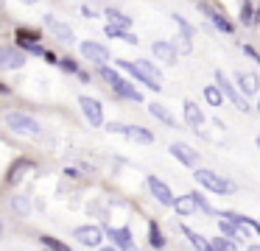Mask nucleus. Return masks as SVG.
<instances>
[{
	"instance_id": "nucleus-44",
	"label": "nucleus",
	"mask_w": 260,
	"mask_h": 251,
	"mask_svg": "<svg viewBox=\"0 0 260 251\" xmlns=\"http://www.w3.org/2000/svg\"><path fill=\"white\" fill-rule=\"evenodd\" d=\"M257 115H260V100H257Z\"/></svg>"
},
{
	"instance_id": "nucleus-13",
	"label": "nucleus",
	"mask_w": 260,
	"mask_h": 251,
	"mask_svg": "<svg viewBox=\"0 0 260 251\" xmlns=\"http://www.w3.org/2000/svg\"><path fill=\"white\" fill-rule=\"evenodd\" d=\"M79 50H81V56H84L87 61H92V64H107V61L112 59V56H109V50L104 48L101 42H90V39H87V42H81Z\"/></svg>"
},
{
	"instance_id": "nucleus-14",
	"label": "nucleus",
	"mask_w": 260,
	"mask_h": 251,
	"mask_svg": "<svg viewBox=\"0 0 260 251\" xmlns=\"http://www.w3.org/2000/svg\"><path fill=\"white\" fill-rule=\"evenodd\" d=\"M182 115H185V123L193 128V131L202 134V126H204V112L199 109L196 100H185V103H182Z\"/></svg>"
},
{
	"instance_id": "nucleus-10",
	"label": "nucleus",
	"mask_w": 260,
	"mask_h": 251,
	"mask_svg": "<svg viewBox=\"0 0 260 251\" xmlns=\"http://www.w3.org/2000/svg\"><path fill=\"white\" fill-rule=\"evenodd\" d=\"M199 9H202V14L207 17L210 22H213L215 31L226 33V37H232V33H235V25H232V22L226 20V14H221L218 9H213V6H207V3H199Z\"/></svg>"
},
{
	"instance_id": "nucleus-41",
	"label": "nucleus",
	"mask_w": 260,
	"mask_h": 251,
	"mask_svg": "<svg viewBox=\"0 0 260 251\" xmlns=\"http://www.w3.org/2000/svg\"><path fill=\"white\" fill-rule=\"evenodd\" d=\"M254 25H260V9H257V14H254Z\"/></svg>"
},
{
	"instance_id": "nucleus-34",
	"label": "nucleus",
	"mask_w": 260,
	"mask_h": 251,
	"mask_svg": "<svg viewBox=\"0 0 260 251\" xmlns=\"http://www.w3.org/2000/svg\"><path fill=\"white\" fill-rule=\"evenodd\" d=\"M235 245H238V243H235L232 237H226V234L210 240V248H215V251H226V248H235Z\"/></svg>"
},
{
	"instance_id": "nucleus-20",
	"label": "nucleus",
	"mask_w": 260,
	"mask_h": 251,
	"mask_svg": "<svg viewBox=\"0 0 260 251\" xmlns=\"http://www.w3.org/2000/svg\"><path fill=\"white\" fill-rule=\"evenodd\" d=\"M235 81H238V87H241L243 95L260 92V78L254 76V73H235Z\"/></svg>"
},
{
	"instance_id": "nucleus-21",
	"label": "nucleus",
	"mask_w": 260,
	"mask_h": 251,
	"mask_svg": "<svg viewBox=\"0 0 260 251\" xmlns=\"http://www.w3.org/2000/svg\"><path fill=\"white\" fill-rule=\"evenodd\" d=\"M243 229L246 226H238L235 221H230V218H224V215L218 218V232L226 234V237H232L238 245H241V240H243Z\"/></svg>"
},
{
	"instance_id": "nucleus-33",
	"label": "nucleus",
	"mask_w": 260,
	"mask_h": 251,
	"mask_svg": "<svg viewBox=\"0 0 260 251\" xmlns=\"http://www.w3.org/2000/svg\"><path fill=\"white\" fill-rule=\"evenodd\" d=\"M14 37H17V45H20V42H40L42 33L40 31H31V28H17Z\"/></svg>"
},
{
	"instance_id": "nucleus-29",
	"label": "nucleus",
	"mask_w": 260,
	"mask_h": 251,
	"mask_svg": "<svg viewBox=\"0 0 260 251\" xmlns=\"http://www.w3.org/2000/svg\"><path fill=\"white\" fill-rule=\"evenodd\" d=\"M174 48L179 50L182 56H187V53L193 50V33H187V31L176 33V39H174Z\"/></svg>"
},
{
	"instance_id": "nucleus-37",
	"label": "nucleus",
	"mask_w": 260,
	"mask_h": 251,
	"mask_svg": "<svg viewBox=\"0 0 260 251\" xmlns=\"http://www.w3.org/2000/svg\"><path fill=\"white\" fill-rule=\"evenodd\" d=\"M104 128H107L109 134H123V137H126V131H129V126H123V123H107Z\"/></svg>"
},
{
	"instance_id": "nucleus-25",
	"label": "nucleus",
	"mask_w": 260,
	"mask_h": 251,
	"mask_svg": "<svg viewBox=\"0 0 260 251\" xmlns=\"http://www.w3.org/2000/svg\"><path fill=\"white\" fill-rule=\"evenodd\" d=\"M179 232L187 237V243H190L193 248H202V251H204V248H210V240H204V234H199L196 229H190V226H185V223H182Z\"/></svg>"
},
{
	"instance_id": "nucleus-5",
	"label": "nucleus",
	"mask_w": 260,
	"mask_h": 251,
	"mask_svg": "<svg viewBox=\"0 0 260 251\" xmlns=\"http://www.w3.org/2000/svg\"><path fill=\"white\" fill-rule=\"evenodd\" d=\"M215 84L224 89L226 100H230V103L235 106L238 112H249V109H252V103H249V95H243L241 87H235L230 78H224V73H221V70H215Z\"/></svg>"
},
{
	"instance_id": "nucleus-32",
	"label": "nucleus",
	"mask_w": 260,
	"mask_h": 251,
	"mask_svg": "<svg viewBox=\"0 0 260 251\" xmlns=\"http://www.w3.org/2000/svg\"><path fill=\"white\" fill-rule=\"evenodd\" d=\"M56 67H59V70H64L68 76H79V70H81V67H79V61H76V59H70V56H62Z\"/></svg>"
},
{
	"instance_id": "nucleus-15",
	"label": "nucleus",
	"mask_w": 260,
	"mask_h": 251,
	"mask_svg": "<svg viewBox=\"0 0 260 251\" xmlns=\"http://www.w3.org/2000/svg\"><path fill=\"white\" fill-rule=\"evenodd\" d=\"M107 237L112 240V245L118 248H135V234H132L129 226H107Z\"/></svg>"
},
{
	"instance_id": "nucleus-40",
	"label": "nucleus",
	"mask_w": 260,
	"mask_h": 251,
	"mask_svg": "<svg viewBox=\"0 0 260 251\" xmlns=\"http://www.w3.org/2000/svg\"><path fill=\"white\" fill-rule=\"evenodd\" d=\"M249 229H252V232L260 237V221H252V218H249Z\"/></svg>"
},
{
	"instance_id": "nucleus-39",
	"label": "nucleus",
	"mask_w": 260,
	"mask_h": 251,
	"mask_svg": "<svg viewBox=\"0 0 260 251\" xmlns=\"http://www.w3.org/2000/svg\"><path fill=\"white\" fill-rule=\"evenodd\" d=\"M81 17H90V20H92V17H98V14L90 9V6H81Z\"/></svg>"
},
{
	"instance_id": "nucleus-3",
	"label": "nucleus",
	"mask_w": 260,
	"mask_h": 251,
	"mask_svg": "<svg viewBox=\"0 0 260 251\" xmlns=\"http://www.w3.org/2000/svg\"><path fill=\"white\" fill-rule=\"evenodd\" d=\"M3 123H6L9 131H14V134H23V137H42V123L37 120L34 115L9 109L6 115H3Z\"/></svg>"
},
{
	"instance_id": "nucleus-11",
	"label": "nucleus",
	"mask_w": 260,
	"mask_h": 251,
	"mask_svg": "<svg viewBox=\"0 0 260 251\" xmlns=\"http://www.w3.org/2000/svg\"><path fill=\"white\" fill-rule=\"evenodd\" d=\"M45 28L51 31V37H53V39H59V42H64V45H73V42H76L73 28H70L68 22L56 20L53 14H45Z\"/></svg>"
},
{
	"instance_id": "nucleus-16",
	"label": "nucleus",
	"mask_w": 260,
	"mask_h": 251,
	"mask_svg": "<svg viewBox=\"0 0 260 251\" xmlns=\"http://www.w3.org/2000/svg\"><path fill=\"white\" fill-rule=\"evenodd\" d=\"M174 212H176L179 218L196 215V212H199V201H196V195H193V193L179 195V198H176V204H174Z\"/></svg>"
},
{
	"instance_id": "nucleus-24",
	"label": "nucleus",
	"mask_w": 260,
	"mask_h": 251,
	"mask_svg": "<svg viewBox=\"0 0 260 251\" xmlns=\"http://www.w3.org/2000/svg\"><path fill=\"white\" fill-rule=\"evenodd\" d=\"M148 245L151 248H165L168 245V240H165V234H162L157 221H148Z\"/></svg>"
},
{
	"instance_id": "nucleus-22",
	"label": "nucleus",
	"mask_w": 260,
	"mask_h": 251,
	"mask_svg": "<svg viewBox=\"0 0 260 251\" xmlns=\"http://www.w3.org/2000/svg\"><path fill=\"white\" fill-rule=\"evenodd\" d=\"M9 206H12L14 215L28 218L31 215V198H28V193H14L12 198H9Z\"/></svg>"
},
{
	"instance_id": "nucleus-35",
	"label": "nucleus",
	"mask_w": 260,
	"mask_h": 251,
	"mask_svg": "<svg viewBox=\"0 0 260 251\" xmlns=\"http://www.w3.org/2000/svg\"><path fill=\"white\" fill-rule=\"evenodd\" d=\"M193 195H196V201H199V209H202L204 215H210V218H221V212H215V209H213V204L207 201V195H204V193H193Z\"/></svg>"
},
{
	"instance_id": "nucleus-8",
	"label": "nucleus",
	"mask_w": 260,
	"mask_h": 251,
	"mask_svg": "<svg viewBox=\"0 0 260 251\" xmlns=\"http://www.w3.org/2000/svg\"><path fill=\"white\" fill-rule=\"evenodd\" d=\"M25 50L20 48H14V45H3L0 48V70H20V67H25Z\"/></svg>"
},
{
	"instance_id": "nucleus-26",
	"label": "nucleus",
	"mask_w": 260,
	"mask_h": 251,
	"mask_svg": "<svg viewBox=\"0 0 260 251\" xmlns=\"http://www.w3.org/2000/svg\"><path fill=\"white\" fill-rule=\"evenodd\" d=\"M202 95H204V100H207L210 106H221V103H224V98H226L224 89H221L218 84H207V87L202 89Z\"/></svg>"
},
{
	"instance_id": "nucleus-18",
	"label": "nucleus",
	"mask_w": 260,
	"mask_h": 251,
	"mask_svg": "<svg viewBox=\"0 0 260 251\" xmlns=\"http://www.w3.org/2000/svg\"><path fill=\"white\" fill-rule=\"evenodd\" d=\"M151 53L157 56L159 61H165V64H174V61H176V53H179V50L174 48V42H162V39H159V42L151 45Z\"/></svg>"
},
{
	"instance_id": "nucleus-43",
	"label": "nucleus",
	"mask_w": 260,
	"mask_h": 251,
	"mask_svg": "<svg viewBox=\"0 0 260 251\" xmlns=\"http://www.w3.org/2000/svg\"><path fill=\"white\" fill-rule=\"evenodd\" d=\"M254 145H257V148H260V137H254Z\"/></svg>"
},
{
	"instance_id": "nucleus-9",
	"label": "nucleus",
	"mask_w": 260,
	"mask_h": 251,
	"mask_svg": "<svg viewBox=\"0 0 260 251\" xmlns=\"http://www.w3.org/2000/svg\"><path fill=\"white\" fill-rule=\"evenodd\" d=\"M146 187H148V193H151V195H154V198H157L162 206H174V204H176V195L171 193V187L162 182V178L148 176V178H146Z\"/></svg>"
},
{
	"instance_id": "nucleus-30",
	"label": "nucleus",
	"mask_w": 260,
	"mask_h": 251,
	"mask_svg": "<svg viewBox=\"0 0 260 251\" xmlns=\"http://www.w3.org/2000/svg\"><path fill=\"white\" fill-rule=\"evenodd\" d=\"M254 14H257V9H254V6L249 3V0H243V6H241V17H238V20H241V25L252 28V25H254Z\"/></svg>"
},
{
	"instance_id": "nucleus-17",
	"label": "nucleus",
	"mask_w": 260,
	"mask_h": 251,
	"mask_svg": "<svg viewBox=\"0 0 260 251\" xmlns=\"http://www.w3.org/2000/svg\"><path fill=\"white\" fill-rule=\"evenodd\" d=\"M148 115H151L154 120H159L165 128H179V123H176V117L171 115V109H165L162 103H148Z\"/></svg>"
},
{
	"instance_id": "nucleus-23",
	"label": "nucleus",
	"mask_w": 260,
	"mask_h": 251,
	"mask_svg": "<svg viewBox=\"0 0 260 251\" xmlns=\"http://www.w3.org/2000/svg\"><path fill=\"white\" fill-rule=\"evenodd\" d=\"M104 33H107V37H112V39H123V42H129V45H137V37L129 31V28H120V25H112V22H107Z\"/></svg>"
},
{
	"instance_id": "nucleus-7",
	"label": "nucleus",
	"mask_w": 260,
	"mask_h": 251,
	"mask_svg": "<svg viewBox=\"0 0 260 251\" xmlns=\"http://www.w3.org/2000/svg\"><path fill=\"white\" fill-rule=\"evenodd\" d=\"M79 109H81L84 120L90 123L92 128H101L104 126V106H101V100L90 98V95H81V98H79Z\"/></svg>"
},
{
	"instance_id": "nucleus-12",
	"label": "nucleus",
	"mask_w": 260,
	"mask_h": 251,
	"mask_svg": "<svg viewBox=\"0 0 260 251\" xmlns=\"http://www.w3.org/2000/svg\"><path fill=\"white\" fill-rule=\"evenodd\" d=\"M168 154L174 156L179 165H185V167H196V165H199L196 148H190L187 142H171V145H168Z\"/></svg>"
},
{
	"instance_id": "nucleus-28",
	"label": "nucleus",
	"mask_w": 260,
	"mask_h": 251,
	"mask_svg": "<svg viewBox=\"0 0 260 251\" xmlns=\"http://www.w3.org/2000/svg\"><path fill=\"white\" fill-rule=\"evenodd\" d=\"M126 137L135 139V142H143V145H151V142H154V134L148 131V128H143V126H129Z\"/></svg>"
},
{
	"instance_id": "nucleus-27",
	"label": "nucleus",
	"mask_w": 260,
	"mask_h": 251,
	"mask_svg": "<svg viewBox=\"0 0 260 251\" xmlns=\"http://www.w3.org/2000/svg\"><path fill=\"white\" fill-rule=\"evenodd\" d=\"M104 17H107V22H112V25H120V28H132V17H126L120 9H112L109 6L107 11H104Z\"/></svg>"
},
{
	"instance_id": "nucleus-31",
	"label": "nucleus",
	"mask_w": 260,
	"mask_h": 251,
	"mask_svg": "<svg viewBox=\"0 0 260 251\" xmlns=\"http://www.w3.org/2000/svg\"><path fill=\"white\" fill-rule=\"evenodd\" d=\"M40 245H45V248H53V251H68V243L56 240L53 234H40Z\"/></svg>"
},
{
	"instance_id": "nucleus-42",
	"label": "nucleus",
	"mask_w": 260,
	"mask_h": 251,
	"mask_svg": "<svg viewBox=\"0 0 260 251\" xmlns=\"http://www.w3.org/2000/svg\"><path fill=\"white\" fill-rule=\"evenodd\" d=\"M25 6H34V3H40V0H23Z\"/></svg>"
},
{
	"instance_id": "nucleus-6",
	"label": "nucleus",
	"mask_w": 260,
	"mask_h": 251,
	"mask_svg": "<svg viewBox=\"0 0 260 251\" xmlns=\"http://www.w3.org/2000/svg\"><path fill=\"white\" fill-rule=\"evenodd\" d=\"M104 237H107V229L95 226V223H84V226L73 229V240L79 245H84V248H98Z\"/></svg>"
},
{
	"instance_id": "nucleus-4",
	"label": "nucleus",
	"mask_w": 260,
	"mask_h": 251,
	"mask_svg": "<svg viewBox=\"0 0 260 251\" xmlns=\"http://www.w3.org/2000/svg\"><path fill=\"white\" fill-rule=\"evenodd\" d=\"M193 178H196L207 193H215V195H235L238 193V184L235 182L218 176L215 170H207V167H196V170H193Z\"/></svg>"
},
{
	"instance_id": "nucleus-1",
	"label": "nucleus",
	"mask_w": 260,
	"mask_h": 251,
	"mask_svg": "<svg viewBox=\"0 0 260 251\" xmlns=\"http://www.w3.org/2000/svg\"><path fill=\"white\" fill-rule=\"evenodd\" d=\"M118 67L120 70H126L135 81H140L143 87H148V89H154V92H159L162 89V73L157 70V64H151L148 59H135V61H129V59H118Z\"/></svg>"
},
{
	"instance_id": "nucleus-36",
	"label": "nucleus",
	"mask_w": 260,
	"mask_h": 251,
	"mask_svg": "<svg viewBox=\"0 0 260 251\" xmlns=\"http://www.w3.org/2000/svg\"><path fill=\"white\" fill-rule=\"evenodd\" d=\"M171 20H174L176 25H179V31H187V33H196V31H193V25H190V22H187V20H185V17H182V14H171Z\"/></svg>"
},
{
	"instance_id": "nucleus-2",
	"label": "nucleus",
	"mask_w": 260,
	"mask_h": 251,
	"mask_svg": "<svg viewBox=\"0 0 260 251\" xmlns=\"http://www.w3.org/2000/svg\"><path fill=\"white\" fill-rule=\"evenodd\" d=\"M98 76H101L104 81L109 84V89H112L118 98L135 100V103H143V92L135 87V81H126V78L120 76L118 70H112V67H107V64H98Z\"/></svg>"
},
{
	"instance_id": "nucleus-19",
	"label": "nucleus",
	"mask_w": 260,
	"mask_h": 251,
	"mask_svg": "<svg viewBox=\"0 0 260 251\" xmlns=\"http://www.w3.org/2000/svg\"><path fill=\"white\" fill-rule=\"evenodd\" d=\"M28 170H34V162H31V159H17L12 165V170L6 173V184H9V187H14V184H17Z\"/></svg>"
},
{
	"instance_id": "nucleus-38",
	"label": "nucleus",
	"mask_w": 260,
	"mask_h": 251,
	"mask_svg": "<svg viewBox=\"0 0 260 251\" xmlns=\"http://www.w3.org/2000/svg\"><path fill=\"white\" fill-rule=\"evenodd\" d=\"M243 53H246L249 59H254V61H257V64H260V53H257V50L252 48V45H243Z\"/></svg>"
}]
</instances>
